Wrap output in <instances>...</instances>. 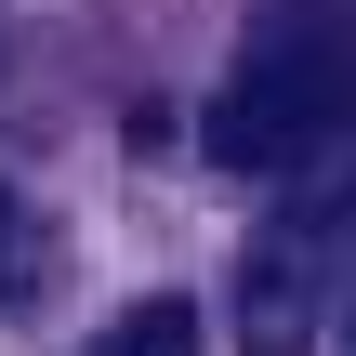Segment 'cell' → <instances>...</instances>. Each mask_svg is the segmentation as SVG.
<instances>
[{
  "label": "cell",
  "instance_id": "1",
  "mask_svg": "<svg viewBox=\"0 0 356 356\" xmlns=\"http://www.w3.org/2000/svg\"><path fill=\"white\" fill-rule=\"evenodd\" d=\"M343 119H356L343 13H264L251 53L225 66V92H211V159L225 172H304V159L343 145Z\"/></svg>",
  "mask_w": 356,
  "mask_h": 356
},
{
  "label": "cell",
  "instance_id": "2",
  "mask_svg": "<svg viewBox=\"0 0 356 356\" xmlns=\"http://www.w3.org/2000/svg\"><path fill=\"white\" fill-rule=\"evenodd\" d=\"M106 356H198V304H185V291H159V304H132V317L106 330Z\"/></svg>",
  "mask_w": 356,
  "mask_h": 356
},
{
  "label": "cell",
  "instance_id": "3",
  "mask_svg": "<svg viewBox=\"0 0 356 356\" xmlns=\"http://www.w3.org/2000/svg\"><path fill=\"white\" fill-rule=\"evenodd\" d=\"M0 277H13V211H0Z\"/></svg>",
  "mask_w": 356,
  "mask_h": 356
}]
</instances>
